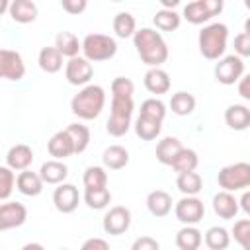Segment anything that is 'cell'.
<instances>
[{"instance_id":"1","label":"cell","mask_w":250,"mask_h":250,"mask_svg":"<svg viewBox=\"0 0 250 250\" xmlns=\"http://www.w3.org/2000/svg\"><path fill=\"white\" fill-rule=\"evenodd\" d=\"M133 94H135V84L125 78L117 76L111 82V111L109 119L105 123V131L111 137H123L129 127H131V117H133Z\"/></svg>"},{"instance_id":"2","label":"cell","mask_w":250,"mask_h":250,"mask_svg":"<svg viewBox=\"0 0 250 250\" xmlns=\"http://www.w3.org/2000/svg\"><path fill=\"white\" fill-rule=\"evenodd\" d=\"M135 49L141 57V61L150 68H160L168 61V45L164 37L152 29V27H141L133 35Z\"/></svg>"},{"instance_id":"3","label":"cell","mask_w":250,"mask_h":250,"mask_svg":"<svg viewBox=\"0 0 250 250\" xmlns=\"http://www.w3.org/2000/svg\"><path fill=\"white\" fill-rule=\"evenodd\" d=\"M105 105V90L98 84H88L84 86L74 98L70 100V111L84 121L96 119Z\"/></svg>"},{"instance_id":"4","label":"cell","mask_w":250,"mask_h":250,"mask_svg":"<svg viewBox=\"0 0 250 250\" xmlns=\"http://www.w3.org/2000/svg\"><path fill=\"white\" fill-rule=\"evenodd\" d=\"M227 41H229V27L219 21L205 25L197 35L199 53L209 61H219L225 55Z\"/></svg>"},{"instance_id":"5","label":"cell","mask_w":250,"mask_h":250,"mask_svg":"<svg viewBox=\"0 0 250 250\" xmlns=\"http://www.w3.org/2000/svg\"><path fill=\"white\" fill-rule=\"evenodd\" d=\"M80 51L84 53V59L90 62H100V61H109L117 53V43L113 37L104 35V33H88L82 43Z\"/></svg>"},{"instance_id":"6","label":"cell","mask_w":250,"mask_h":250,"mask_svg":"<svg viewBox=\"0 0 250 250\" xmlns=\"http://www.w3.org/2000/svg\"><path fill=\"white\" fill-rule=\"evenodd\" d=\"M217 184L223 188V191H238L250 186V164L248 162H234L219 170Z\"/></svg>"},{"instance_id":"7","label":"cell","mask_w":250,"mask_h":250,"mask_svg":"<svg viewBox=\"0 0 250 250\" xmlns=\"http://www.w3.org/2000/svg\"><path fill=\"white\" fill-rule=\"evenodd\" d=\"M221 12H223V0H195L184 6V18L193 25L205 23Z\"/></svg>"},{"instance_id":"8","label":"cell","mask_w":250,"mask_h":250,"mask_svg":"<svg viewBox=\"0 0 250 250\" xmlns=\"http://www.w3.org/2000/svg\"><path fill=\"white\" fill-rule=\"evenodd\" d=\"M174 215L186 227H195L205 215V205L197 195H184L174 205Z\"/></svg>"},{"instance_id":"9","label":"cell","mask_w":250,"mask_h":250,"mask_svg":"<svg viewBox=\"0 0 250 250\" xmlns=\"http://www.w3.org/2000/svg\"><path fill=\"white\" fill-rule=\"evenodd\" d=\"M242 74H244V61L236 55L221 57L219 62L215 64V78L225 86H232L242 78Z\"/></svg>"},{"instance_id":"10","label":"cell","mask_w":250,"mask_h":250,"mask_svg":"<svg viewBox=\"0 0 250 250\" xmlns=\"http://www.w3.org/2000/svg\"><path fill=\"white\" fill-rule=\"evenodd\" d=\"M25 76V62L18 51L0 49V78L18 82Z\"/></svg>"},{"instance_id":"11","label":"cell","mask_w":250,"mask_h":250,"mask_svg":"<svg viewBox=\"0 0 250 250\" xmlns=\"http://www.w3.org/2000/svg\"><path fill=\"white\" fill-rule=\"evenodd\" d=\"M64 76H66L68 84L84 88L90 84V80L94 76V66L84 57H72V59H68V62L64 66Z\"/></svg>"},{"instance_id":"12","label":"cell","mask_w":250,"mask_h":250,"mask_svg":"<svg viewBox=\"0 0 250 250\" xmlns=\"http://www.w3.org/2000/svg\"><path fill=\"white\" fill-rule=\"evenodd\" d=\"M104 230L107 234L119 236L123 232H127V229L131 227V211L123 205H115L111 207L105 215H104V223H102Z\"/></svg>"},{"instance_id":"13","label":"cell","mask_w":250,"mask_h":250,"mask_svg":"<svg viewBox=\"0 0 250 250\" xmlns=\"http://www.w3.org/2000/svg\"><path fill=\"white\" fill-rule=\"evenodd\" d=\"M27 221V209L20 201H6L0 203V232L18 229Z\"/></svg>"},{"instance_id":"14","label":"cell","mask_w":250,"mask_h":250,"mask_svg":"<svg viewBox=\"0 0 250 250\" xmlns=\"http://www.w3.org/2000/svg\"><path fill=\"white\" fill-rule=\"evenodd\" d=\"M78 201H80V193H78V188L72 186V184H59V188H55L53 191V203H55V209L61 211V213H72L76 211L78 207Z\"/></svg>"},{"instance_id":"15","label":"cell","mask_w":250,"mask_h":250,"mask_svg":"<svg viewBox=\"0 0 250 250\" xmlns=\"http://www.w3.org/2000/svg\"><path fill=\"white\" fill-rule=\"evenodd\" d=\"M31 162H33V150H31L29 145L20 143V145L10 146V150L6 154V166L10 170L23 172V170H27L31 166Z\"/></svg>"},{"instance_id":"16","label":"cell","mask_w":250,"mask_h":250,"mask_svg":"<svg viewBox=\"0 0 250 250\" xmlns=\"http://www.w3.org/2000/svg\"><path fill=\"white\" fill-rule=\"evenodd\" d=\"M47 150L49 154L53 156V160H64L68 156L74 154V146H72V141L68 137V133L62 129V131H57L49 143H47Z\"/></svg>"},{"instance_id":"17","label":"cell","mask_w":250,"mask_h":250,"mask_svg":"<svg viewBox=\"0 0 250 250\" xmlns=\"http://www.w3.org/2000/svg\"><path fill=\"white\" fill-rule=\"evenodd\" d=\"M68 176V168L62 160H47L39 168V178L43 184H62Z\"/></svg>"},{"instance_id":"18","label":"cell","mask_w":250,"mask_h":250,"mask_svg":"<svg viewBox=\"0 0 250 250\" xmlns=\"http://www.w3.org/2000/svg\"><path fill=\"white\" fill-rule=\"evenodd\" d=\"M43 182L39 178L37 172H31V170H23L16 176V188L21 195H27V197H35L43 191Z\"/></svg>"},{"instance_id":"19","label":"cell","mask_w":250,"mask_h":250,"mask_svg":"<svg viewBox=\"0 0 250 250\" xmlns=\"http://www.w3.org/2000/svg\"><path fill=\"white\" fill-rule=\"evenodd\" d=\"M8 12L18 23H31L37 20V4L31 0H14L10 2Z\"/></svg>"},{"instance_id":"20","label":"cell","mask_w":250,"mask_h":250,"mask_svg":"<svg viewBox=\"0 0 250 250\" xmlns=\"http://www.w3.org/2000/svg\"><path fill=\"white\" fill-rule=\"evenodd\" d=\"M145 88L150 92V94H166L170 90V76L164 68H148L145 72Z\"/></svg>"},{"instance_id":"21","label":"cell","mask_w":250,"mask_h":250,"mask_svg":"<svg viewBox=\"0 0 250 250\" xmlns=\"http://www.w3.org/2000/svg\"><path fill=\"white\" fill-rule=\"evenodd\" d=\"M146 209L154 217H166L172 211V197L164 189H154L146 195Z\"/></svg>"},{"instance_id":"22","label":"cell","mask_w":250,"mask_h":250,"mask_svg":"<svg viewBox=\"0 0 250 250\" xmlns=\"http://www.w3.org/2000/svg\"><path fill=\"white\" fill-rule=\"evenodd\" d=\"M238 199L229 193V191H219L217 195H213V211L221 217V219H234L238 213Z\"/></svg>"},{"instance_id":"23","label":"cell","mask_w":250,"mask_h":250,"mask_svg":"<svg viewBox=\"0 0 250 250\" xmlns=\"http://www.w3.org/2000/svg\"><path fill=\"white\" fill-rule=\"evenodd\" d=\"M225 121L234 131H244L250 125V109L242 104H232L225 111Z\"/></svg>"},{"instance_id":"24","label":"cell","mask_w":250,"mask_h":250,"mask_svg":"<svg viewBox=\"0 0 250 250\" xmlns=\"http://www.w3.org/2000/svg\"><path fill=\"white\" fill-rule=\"evenodd\" d=\"M182 148H184V145H182V141H180L178 137H164L162 141H158L154 154H156V160H158L160 164L170 166L172 160L176 158V154H178Z\"/></svg>"},{"instance_id":"25","label":"cell","mask_w":250,"mask_h":250,"mask_svg":"<svg viewBox=\"0 0 250 250\" xmlns=\"http://www.w3.org/2000/svg\"><path fill=\"white\" fill-rule=\"evenodd\" d=\"M102 162H104V168L107 170H121L129 164V152L121 145H111L104 150Z\"/></svg>"},{"instance_id":"26","label":"cell","mask_w":250,"mask_h":250,"mask_svg":"<svg viewBox=\"0 0 250 250\" xmlns=\"http://www.w3.org/2000/svg\"><path fill=\"white\" fill-rule=\"evenodd\" d=\"M201 242H203V234L197 227H182L176 232L178 250H199Z\"/></svg>"},{"instance_id":"27","label":"cell","mask_w":250,"mask_h":250,"mask_svg":"<svg viewBox=\"0 0 250 250\" xmlns=\"http://www.w3.org/2000/svg\"><path fill=\"white\" fill-rule=\"evenodd\" d=\"M37 62H39V68L47 74H55L62 68V55L55 49V47H43L39 51V57H37Z\"/></svg>"},{"instance_id":"28","label":"cell","mask_w":250,"mask_h":250,"mask_svg":"<svg viewBox=\"0 0 250 250\" xmlns=\"http://www.w3.org/2000/svg\"><path fill=\"white\" fill-rule=\"evenodd\" d=\"M55 49L62 55V57H78V51H80V41L78 37L72 33V31H61L57 33L55 37Z\"/></svg>"},{"instance_id":"29","label":"cell","mask_w":250,"mask_h":250,"mask_svg":"<svg viewBox=\"0 0 250 250\" xmlns=\"http://www.w3.org/2000/svg\"><path fill=\"white\" fill-rule=\"evenodd\" d=\"M160 131H162V121H156L145 115H139L135 121V133L143 141H154L160 135Z\"/></svg>"},{"instance_id":"30","label":"cell","mask_w":250,"mask_h":250,"mask_svg":"<svg viewBox=\"0 0 250 250\" xmlns=\"http://www.w3.org/2000/svg\"><path fill=\"white\" fill-rule=\"evenodd\" d=\"M72 141V146H74V154H80L88 148L90 145V129L82 123H70L66 129H64Z\"/></svg>"},{"instance_id":"31","label":"cell","mask_w":250,"mask_h":250,"mask_svg":"<svg viewBox=\"0 0 250 250\" xmlns=\"http://www.w3.org/2000/svg\"><path fill=\"white\" fill-rule=\"evenodd\" d=\"M197 164H199L197 152H195L193 148H186V146H184V148L176 154V158L172 160L170 166H172L178 174H184V172H195Z\"/></svg>"},{"instance_id":"32","label":"cell","mask_w":250,"mask_h":250,"mask_svg":"<svg viewBox=\"0 0 250 250\" xmlns=\"http://www.w3.org/2000/svg\"><path fill=\"white\" fill-rule=\"evenodd\" d=\"M176 188L184 195H197L203 189V180L197 172H184V174H178Z\"/></svg>"},{"instance_id":"33","label":"cell","mask_w":250,"mask_h":250,"mask_svg":"<svg viewBox=\"0 0 250 250\" xmlns=\"http://www.w3.org/2000/svg\"><path fill=\"white\" fill-rule=\"evenodd\" d=\"M230 244V234L225 227H211L205 232V246L209 250H227Z\"/></svg>"},{"instance_id":"34","label":"cell","mask_w":250,"mask_h":250,"mask_svg":"<svg viewBox=\"0 0 250 250\" xmlns=\"http://www.w3.org/2000/svg\"><path fill=\"white\" fill-rule=\"evenodd\" d=\"M170 109H172V113H176L180 117L189 115L195 109V98L189 92H184V90L182 92H176L172 96V100H170Z\"/></svg>"},{"instance_id":"35","label":"cell","mask_w":250,"mask_h":250,"mask_svg":"<svg viewBox=\"0 0 250 250\" xmlns=\"http://www.w3.org/2000/svg\"><path fill=\"white\" fill-rule=\"evenodd\" d=\"M113 31H115V35L121 37V39L133 37L135 31H137V21H135L133 14H129V12H119V14L113 18Z\"/></svg>"},{"instance_id":"36","label":"cell","mask_w":250,"mask_h":250,"mask_svg":"<svg viewBox=\"0 0 250 250\" xmlns=\"http://www.w3.org/2000/svg\"><path fill=\"white\" fill-rule=\"evenodd\" d=\"M84 188L86 189H98V188H107V172L104 166H88L82 176Z\"/></svg>"},{"instance_id":"37","label":"cell","mask_w":250,"mask_h":250,"mask_svg":"<svg viewBox=\"0 0 250 250\" xmlns=\"http://www.w3.org/2000/svg\"><path fill=\"white\" fill-rule=\"evenodd\" d=\"M111 201V191L107 188H98V189H84V203L94 209V211H100V209H105Z\"/></svg>"},{"instance_id":"38","label":"cell","mask_w":250,"mask_h":250,"mask_svg":"<svg viewBox=\"0 0 250 250\" xmlns=\"http://www.w3.org/2000/svg\"><path fill=\"white\" fill-rule=\"evenodd\" d=\"M152 21H154L156 29H160V31H174V29L180 27L182 16H180L178 12H174V10H162V8H160V10L154 14Z\"/></svg>"},{"instance_id":"39","label":"cell","mask_w":250,"mask_h":250,"mask_svg":"<svg viewBox=\"0 0 250 250\" xmlns=\"http://www.w3.org/2000/svg\"><path fill=\"white\" fill-rule=\"evenodd\" d=\"M139 115H145V117H150V119H156V121H164V117H166V105L158 98H148V100H145L141 104Z\"/></svg>"},{"instance_id":"40","label":"cell","mask_w":250,"mask_h":250,"mask_svg":"<svg viewBox=\"0 0 250 250\" xmlns=\"http://www.w3.org/2000/svg\"><path fill=\"white\" fill-rule=\"evenodd\" d=\"M16 186V174L8 166H0V201L8 199Z\"/></svg>"},{"instance_id":"41","label":"cell","mask_w":250,"mask_h":250,"mask_svg":"<svg viewBox=\"0 0 250 250\" xmlns=\"http://www.w3.org/2000/svg\"><path fill=\"white\" fill-rule=\"evenodd\" d=\"M232 236L242 246V250H250V221L248 219L236 221L232 227Z\"/></svg>"},{"instance_id":"42","label":"cell","mask_w":250,"mask_h":250,"mask_svg":"<svg viewBox=\"0 0 250 250\" xmlns=\"http://www.w3.org/2000/svg\"><path fill=\"white\" fill-rule=\"evenodd\" d=\"M234 51H236V57H240V59L250 55V33L242 31L234 37Z\"/></svg>"},{"instance_id":"43","label":"cell","mask_w":250,"mask_h":250,"mask_svg":"<svg viewBox=\"0 0 250 250\" xmlns=\"http://www.w3.org/2000/svg\"><path fill=\"white\" fill-rule=\"evenodd\" d=\"M131 250H160V244L152 236H139L131 244Z\"/></svg>"},{"instance_id":"44","label":"cell","mask_w":250,"mask_h":250,"mask_svg":"<svg viewBox=\"0 0 250 250\" xmlns=\"http://www.w3.org/2000/svg\"><path fill=\"white\" fill-rule=\"evenodd\" d=\"M61 6H62L64 12H68L72 16H78L88 8V2L86 0H61Z\"/></svg>"},{"instance_id":"45","label":"cell","mask_w":250,"mask_h":250,"mask_svg":"<svg viewBox=\"0 0 250 250\" xmlns=\"http://www.w3.org/2000/svg\"><path fill=\"white\" fill-rule=\"evenodd\" d=\"M80 250H109V244H107V240H104L100 236H94V238L84 240Z\"/></svg>"},{"instance_id":"46","label":"cell","mask_w":250,"mask_h":250,"mask_svg":"<svg viewBox=\"0 0 250 250\" xmlns=\"http://www.w3.org/2000/svg\"><path fill=\"white\" fill-rule=\"evenodd\" d=\"M238 94L244 100H250V76L248 74H242V78L238 80Z\"/></svg>"},{"instance_id":"47","label":"cell","mask_w":250,"mask_h":250,"mask_svg":"<svg viewBox=\"0 0 250 250\" xmlns=\"http://www.w3.org/2000/svg\"><path fill=\"white\" fill-rule=\"evenodd\" d=\"M238 207H242L244 213H250V193H248V191L242 193V199L238 201Z\"/></svg>"},{"instance_id":"48","label":"cell","mask_w":250,"mask_h":250,"mask_svg":"<svg viewBox=\"0 0 250 250\" xmlns=\"http://www.w3.org/2000/svg\"><path fill=\"white\" fill-rule=\"evenodd\" d=\"M160 4H162V10H174L180 2L178 0H160Z\"/></svg>"},{"instance_id":"49","label":"cell","mask_w":250,"mask_h":250,"mask_svg":"<svg viewBox=\"0 0 250 250\" xmlns=\"http://www.w3.org/2000/svg\"><path fill=\"white\" fill-rule=\"evenodd\" d=\"M21 250H45V248H43V244H39V242H27Z\"/></svg>"},{"instance_id":"50","label":"cell","mask_w":250,"mask_h":250,"mask_svg":"<svg viewBox=\"0 0 250 250\" xmlns=\"http://www.w3.org/2000/svg\"><path fill=\"white\" fill-rule=\"evenodd\" d=\"M8 6H10V2H8V0H0V16L8 10Z\"/></svg>"},{"instance_id":"51","label":"cell","mask_w":250,"mask_h":250,"mask_svg":"<svg viewBox=\"0 0 250 250\" xmlns=\"http://www.w3.org/2000/svg\"><path fill=\"white\" fill-rule=\"evenodd\" d=\"M61 250H68V248H61Z\"/></svg>"}]
</instances>
